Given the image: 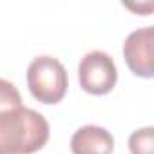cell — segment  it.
I'll use <instances>...</instances> for the list:
<instances>
[{
  "label": "cell",
  "mask_w": 154,
  "mask_h": 154,
  "mask_svg": "<svg viewBox=\"0 0 154 154\" xmlns=\"http://www.w3.org/2000/svg\"><path fill=\"white\" fill-rule=\"evenodd\" d=\"M72 154H112V134L98 125H84L71 138Z\"/></svg>",
  "instance_id": "cell-5"
},
{
  "label": "cell",
  "mask_w": 154,
  "mask_h": 154,
  "mask_svg": "<svg viewBox=\"0 0 154 154\" xmlns=\"http://www.w3.org/2000/svg\"><path fill=\"white\" fill-rule=\"evenodd\" d=\"M49 140L47 120L27 107L0 112V154H33Z\"/></svg>",
  "instance_id": "cell-1"
},
{
  "label": "cell",
  "mask_w": 154,
  "mask_h": 154,
  "mask_svg": "<svg viewBox=\"0 0 154 154\" xmlns=\"http://www.w3.org/2000/svg\"><path fill=\"white\" fill-rule=\"evenodd\" d=\"M27 87L35 100L45 105H54L62 102L67 93V71L62 62L53 56H36L27 67Z\"/></svg>",
  "instance_id": "cell-2"
},
{
  "label": "cell",
  "mask_w": 154,
  "mask_h": 154,
  "mask_svg": "<svg viewBox=\"0 0 154 154\" xmlns=\"http://www.w3.org/2000/svg\"><path fill=\"white\" fill-rule=\"evenodd\" d=\"M123 58L129 69L141 78L154 76V27L132 31L123 44Z\"/></svg>",
  "instance_id": "cell-4"
},
{
  "label": "cell",
  "mask_w": 154,
  "mask_h": 154,
  "mask_svg": "<svg viewBox=\"0 0 154 154\" xmlns=\"http://www.w3.org/2000/svg\"><path fill=\"white\" fill-rule=\"evenodd\" d=\"M131 154H154V129L143 127L129 136Z\"/></svg>",
  "instance_id": "cell-6"
},
{
  "label": "cell",
  "mask_w": 154,
  "mask_h": 154,
  "mask_svg": "<svg viewBox=\"0 0 154 154\" xmlns=\"http://www.w3.org/2000/svg\"><path fill=\"white\" fill-rule=\"evenodd\" d=\"M78 80L89 94H107L118 82V69L114 60L103 51L87 53L78 65Z\"/></svg>",
  "instance_id": "cell-3"
},
{
  "label": "cell",
  "mask_w": 154,
  "mask_h": 154,
  "mask_svg": "<svg viewBox=\"0 0 154 154\" xmlns=\"http://www.w3.org/2000/svg\"><path fill=\"white\" fill-rule=\"evenodd\" d=\"M17 107H22V96L18 89L9 80L0 78V112Z\"/></svg>",
  "instance_id": "cell-7"
}]
</instances>
